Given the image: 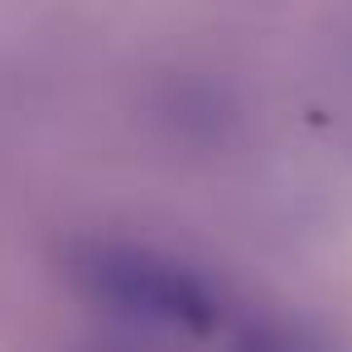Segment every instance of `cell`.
I'll return each instance as SVG.
<instances>
[{"label": "cell", "mask_w": 352, "mask_h": 352, "mask_svg": "<svg viewBox=\"0 0 352 352\" xmlns=\"http://www.w3.org/2000/svg\"><path fill=\"white\" fill-rule=\"evenodd\" d=\"M227 352H347V342L304 314L265 309V314H246L236 323Z\"/></svg>", "instance_id": "7a4b0ae2"}, {"label": "cell", "mask_w": 352, "mask_h": 352, "mask_svg": "<svg viewBox=\"0 0 352 352\" xmlns=\"http://www.w3.org/2000/svg\"><path fill=\"white\" fill-rule=\"evenodd\" d=\"M164 116H169V126L188 131L193 140H212V126H227L232 107H227V97H222L217 87L188 82V87H174V92H169Z\"/></svg>", "instance_id": "3957f363"}, {"label": "cell", "mask_w": 352, "mask_h": 352, "mask_svg": "<svg viewBox=\"0 0 352 352\" xmlns=\"http://www.w3.org/2000/svg\"><path fill=\"white\" fill-rule=\"evenodd\" d=\"M63 275L82 304L126 328L208 338L227 318L222 285L188 256L160 251L150 241L82 236L63 251Z\"/></svg>", "instance_id": "6da1fadb"}]
</instances>
